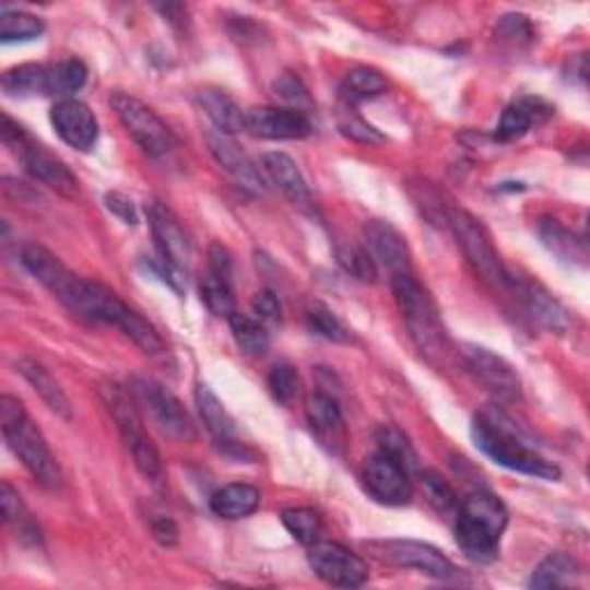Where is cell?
<instances>
[{"label": "cell", "instance_id": "cell-26", "mask_svg": "<svg viewBox=\"0 0 590 590\" xmlns=\"http://www.w3.org/2000/svg\"><path fill=\"white\" fill-rule=\"evenodd\" d=\"M261 505V492L251 484L234 482L226 484L210 498V510L222 519H245L255 515Z\"/></svg>", "mask_w": 590, "mask_h": 590}, {"label": "cell", "instance_id": "cell-33", "mask_svg": "<svg viewBox=\"0 0 590 590\" xmlns=\"http://www.w3.org/2000/svg\"><path fill=\"white\" fill-rule=\"evenodd\" d=\"M337 128H340V132L355 141V143H361V145H381L386 143V137L378 132L371 122H367L361 114L355 111V104H349L342 99L340 104V109H337Z\"/></svg>", "mask_w": 590, "mask_h": 590}, {"label": "cell", "instance_id": "cell-21", "mask_svg": "<svg viewBox=\"0 0 590 590\" xmlns=\"http://www.w3.org/2000/svg\"><path fill=\"white\" fill-rule=\"evenodd\" d=\"M208 145H210V153H213V157L226 168L228 176L234 178L243 189H247V192H251V194L266 192V182L259 174V168L234 143V139L215 132V134L208 137Z\"/></svg>", "mask_w": 590, "mask_h": 590}, {"label": "cell", "instance_id": "cell-45", "mask_svg": "<svg viewBox=\"0 0 590 590\" xmlns=\"http://www.w3.org/2000/svg\"><path fill=\"white\" fill-rule=\"evenodd\" d=\"M255 314L259 316V321L263 323H280L282 321V303L272 291H261L251 300Z\"/></svg>", "mask_w": 590, "mask_h": 590}, {"label": "cell", "instance_id": "cell-48", "mask_svg": "<svg viewBox=\"0 0 590 590\" xmlns=\"http://www.w3.org/2000/svg\"><path fill=\"white\" fill-rule=\"evenodd\" d=\"M151 531L155 535V540L164 546H174L178 544L180 540V531H178V526L174 519H168V517H160L151 523Z\"/></svg>", "mask_w": 590, "mask_h": 590}, {"label": "cell", "instance_id": "cell-32", "mask_svg": "<svg viewBox=\"0 0 590 590\" xmlns=\"http://www.w3.org/2000/svg\"><path fill=\"white\" fill-rule=\"evenodd\" d=\"M388 91L386 76L374 68H355L346 74L342 86V99L349 104H357L369 97H378Z\"/></svg>", "mask_w": 590, "mask_h": 590}, {"label": "cell", "instance_id": "cell-42", "mask_svg": "<svg viewBox=\"0 0 590 590\" xmlns=\"http://www.w3.org/2000/svg\"><path fill=\"white\" fill-rule=\"evenodd\" d=\"M376 442L384 452H388V455H392L397 459H402L406 467H413V463H415V452L411 448V442L399 429L388 427V425L381 427L376 432Z\"/></svg>", "mask_w": 590, "mask_h": 590}, {"label": "cell", "instance_id": "cell-24", "mask_svg": "<svg viewBox=\"0 0 590 590\" xmlns=\"http://www.w3.org/2000/svg\"><path fill=\"white\" fill-rule=\"evenodd\" d=\"M16 369L31 384V388L42 397V402H45L58 417L72 420L70 399L45 365H39L37 361H33V357H21V361L16 363Z\"/></svg>", "mask_w": 590, "mask_h": 590}, {"label": "cell", "instance_id": "cell-16", "mask_svg": "<svg viewBox=\"0 0 590 590\" xmlns=\"http://www.w3.org/2000/svg\"><path fill=\"white\" fill-rule=\"evenodd\" d=\"M307 423L311 434L334 457H344L346 452V420L340 404L326 392H314L307 399Z\"/></svg>", "mask_w": 590, "mask_h": 590}, {"label": "cell", "instance_id": "cell-28", "mask_svg": "<svg viewBox=\"0 0 590 590\" xmlns=\"http://www.w3.org/2000/svg\"><path fill=\"white\" fill-rule=\"evenodd\" d=\"M540 238H542V245L560 261L586 266V259H588L586 243L581 238H577L573 231H567L560 222L544 220L540 224Z\"/></svg>", "mask_w": 590, "mask_h": 590}, {"label": "cell", "instance_id": "cell-31", "mask_svg": "<svg viewBox=\"0 0 590 590\" xmlns=\"http://www.w3.org/2000/svg\"><path fill=\"white\" fill-rule=\"evenodd\" d=\"M228 328L231 332H234V340L236 344L247 353V355H255V357H261L268 353L270 349V334L266 330V326L257 319H251V316L247 314H231L228 316Z\"/></svg>", "mask_w": 590, "mask_h": 590}, {"label": "cell", "instance_id": "cell-23", "mask_svg": "<svg viewBox=\"0 0 590 590\" xmlns=\"http://www.w3.org/2000/svg\"><path fill=\"white\" fill-rule=\"evenodd\" d=\"M197 104L220 134L236 137L238 132L245 130L247 111H243L240 104L224 91L203 88L197 93Z\"/></svg>", "mask_w": 590, "mask_h": 590}, {"label": "cell", "instance_id": "cell-25", "mask_svg": "<svg viewBox=\"0 0 590 590\" xmlns=\"http://www.w3.org/2000/svg\"><path fill=\"white\" fill-rule=\"evenodd\" d=\"M546 114H550V109H542L540 99H519L500 114L494 137L500 143H512L529 134L533 125H538Z\"/></svg>", "mask_w": 590, "mask_h": 590}, {"label": "cell", "instance_id": "cell-20", "mask_svg": "<svg viewBox=\"0 0 590 590\" xmlns=\"http://www.w3.org/2000/svg\"><path fill=\"white\" fill-rule=\"evenodd\" d=\"M508 291L517 295L526 314H529L540 328H546L552 332H565L570 328V314H567V309L554 298V295L538 282L510 275Z\"/></svg>", "mask_w": 590, "mask_h": 590}, {"label": "cell", "instance_id": "cell-46", "mask_svg": "<svg viewBox=\"0 0 590 590\" xmlns=\"http://www.w3.org/2000/svg\"><path fill=\"white\" fill-rule=\"evenodd\" d=\"M104 203H107V208L111 210V213L116 217H120L125 224H132V226L139 224L137 205H134V201L130 197H125L120 192H109L107 197H104Z\"/></svg>", "mask_w": 590, "mask_h": 590}, {"label": "cell", "instance_id": "cell-43", "mask_svg": "<svg viewBox=\"0 0 590 590\" xmlns=\"http://www.w3.org/2000/svg\"><path fill=\"white\" fill-rule=\"evenodd\" d=\"M272 88H275V93L288 102V104H295V109L303 107V104H309V95H307V88L305 83L300 81V76H295L293 72H284L280 74V79L272 83Z\"/></svg>", "mask_w": 590, "mask_h": 590}, {"label": "cell", "instance_id": "cell-22", "mask_svg": "<svg viewBox=\"0 0 590 590\" xmlns=\"http://www.w3.org/2000/svg\"><path fill=\"white\" fill-rule=\"evenodd\" d=\"M263 172L270 185H275L293 205L311 208V192L307 187V180L298 164H295L288 155L284 153L263 155Z\"/></svg>", "mask_w": 590, "mask_h": 590}, {"label": "cell", "instance_id": "cell-7", "mask_svg": "<svg viewBox=\"0 0 590 590\" xmlns=\"http://www.w3.org/2000/svg\"><path fill=\"white\" fill-rule=\"evenodd\" d=\"M448 224L463 251V257H467L469 266L475 270V275L496 291H508L510 272L503 266L484 226L473 215H469L467 210L459 208L448 210Z\"/></svg>", "mask_w": 590, "mask_h": 590}, {"label": "cell", "instance_id": "cell-2", "mask_svg": "<svg viewBox=\"0 0 590 590\" xmlns=\"http://www.w3.org/2000/svg\"><path fill=\"white\" fill-rule=\"evenodd\" d=\"M0 427H3L10 450L24 463L35 482L49 492H58L62 487V471L49 442L26 413L24 404L12 394L0 397Z\"/></svg>", "mask_w": 590, "mask_h": 590}, {"label": "cell", "instance_id": "cell-37", "mask_svg": "<svg viewBox=\"0 0 590 590\" xmlns=\"http://www.w3.org/2000/svg\"><path fill=\"white\" fill-rule=\"evenodd\" d=\"M86 79H88V70L81 60H62L58 62V66L49 68V88H51V95H58V97L70 99V95H74L76 91L86 86Z\"/></svg>", "mask_w": 590, "mask_h": 590}, {"label": "cell", "instance_id": "cell-40", "mask_svg": "<svg viewBox=\"0 0 590 590\" xmlns=\"http://www.w3.org/2000/svg\"><path fill=\"white\" fill-rule=\"evenodd\" d=\"M268 388L280 404H291L295 394H298V390H300V376H298V371H295V367H291L286 363L275 365L270 369Z\"/></svg>", "mask_w": 590, "mask_h": 590}, {"label": "cell", "instance_id": "cell-8", "mask_svg": "<svg viewBox=\"0 0 590 590\" xmlns=\"http://www.w3.org/2000/svg\"><path fill=\"white\" fill-rule=\"evenodd\" d=\"M365 546L371 552L374 558L394 567H404V570H417L442 581L455 579L459 575L457 565L427 542L381 540V542H367Z\"/></svg>", "mask_w": 590, "mask_h": 590}, {"label": "cell", "instance_id": "cell-3", "mask_svg": "<svg viewBox=\"0 0 590 590\" xmlns=\"http://www.w3.org/2000/svg\"><path fill=\"white\" fill-rule=\"evenodd\" d=\"M508 508L489 492H473L459 505L455 538L459 550L475 563L498 558L500 538L508 529Z\"/></svg>", "mask_w": 590, "mask_h": 590}, {"label": "cell", "instance_id": "cell-47", "mask_svg": "<svg viewBox=\"0 0 590 590\" xmlns=\"http://www.w3.org/2000/svg\"><path fill=\"white\" fill-rule=\"evenodd\" d=\"M208 272L226 280H231V272H234V261H231L226 247H222L220 243H213L208 249Z\"/></svg>", "mask_w": 590, "mask_h": 590}, {"label": "cell", "instance_id": "cell-10", "mask_svg": "<svg viewBox=\"0 0 590 590\" xmlns=\"http://www.w3.org/2000/svg\"><path fill=\"white\" fill-rule=\"evenodd\" d=\"M130 390L141 404L148 406V411H151V415L155 417V423L162 427L164 434L182 442L197 440L199 434L194 420L172 390H166L162 384L145 376H134Z\"/></svg>", "mask_w": 590, "mask_h": 590}, {"label": "cell", "instance_id": "cell-14", "mask_svg": "<svg viewBox=\"0 0 590 590\" xmlns=\"http://www.w3.org/2000/svg\"><path fill=\"white\" fill-rule=\"evenodd\" d=\"M463 363L487 386L496 397L500 399H519L521 397V378L515 371V367L505 361V357L496 355L494 351L467 344L461 351Z\"/></svg>", "mask_w": 590, "mask_h": 590}, {"label": "cell", "instance_id": "cell-15", "mask_svg": "<svg viewBox=\"0 0 590 590\" xmlns=\"http://www.w3.org/2000/svg\"><path fill=\"white\" fill-rule=\"evenodd\" d=\"M194 399H197V406H199L203 425H205L208 434L213 436V440L217 442V448L224 455L234 457V459H240V461L255 459V452H251L245 446V442L238 440L236 425H234V420H231V415L226 413V409L222 404V399L213 390H210L205 384L197 386Z\"/></svg>", "mask_w": 590, "mask_h": 590}, {"label": "cell", "instance_id": "cell-19", "mask_svg": "<svg viewBox=\"0 0 590 590\" xmlns=\"http://www.w3.org/2000/svg\"><path fill=\"white\" fill-rule=\"evenodd\" d=\"M245 130L268 141H295L311 134V122L300 109L259 107L247 111Z\"/></svg>", "mask_w": 590, "mask_h": 590}, {"label": "cell", "instance_id": "cell-6", "mask_svg": "<svg viewBox=\"0 0 590 590\" xmlns=\"http://www.w3.org/2000/svg\"><path fill=\"white\" fill-rule=\"evenodd\" d=\"M3 141L37 182L47 185L56 194L66 199L79 197V180L68 168V164L56 157L47 145L35 141L10 116H3Z\"/></svg>", "mask_w": 590, "mask_h": 590}, {"label": "cell", "instance_id": "cell-17", "mask_svg": "<svg viewBox=\"0 0 590 590\" xmlns=\"http://www.w3.org/2000/svg\"><path fill=\"white\" fill-rule=\"evenodd\" d=\"M365 243L376 268L381 266L392 278L411 272V249L406 238L384 220H369L365 224Z\"/></svg>", "mask_w": 590, "mask_h": 590}, {"label": "cell", "instance_id": "cell-13", "mask_svg": "<svg viewBox=\"0 0 590 590\" xmlns=\"http://www.w3.org/2000/svg\"><path fill=\"white\" fill-rule=\"evenodd\" d=\"M148 222H151L155 245L160 249V259L176 270L178 275L192 268L194 261V247L189 236L185 234V228L180 220L172 213V208H166L160 201L148 203Z\"/></svg>", "mask_w": 590, "mask_h": 590}, {"label": "cell", "instance_id": "cell-1", "mask_svg": "<svg viewBox=\"0 0 590 590\" xmlns=\"http://www.w3.org/2000/svg\"><path fill=\"white\" fill-rule=\"evenodd\" d=\"M392 293L420 355L436 369L448 367L452 346L432 293L413 278V272L392 278Z\"/></svg>", "mask_w": 590, "mask_h": 590}, {"label": "cell", "instance_id": "cell-36", "mask_svg": "<svg viewBox=\"0 0 590 590\" xmlns=\"http://www.w3.org/2000/svg\"><path fill=\"white\" fill-rule=\"evenodd\" d=\"M45 33V24L42 19L28 14V12H14L3 10L0 12V42H31Z\"/></svg>", "mask_w": 590, "mask_h": 590}, {"label": "cell", "instance_id": "cell-30", "mask_svg": "<svg viewBox=\"0 0 590 590\" xmlns=\"http://www.w3.org/2000/svg\"><path fill=\"white\" fill-rule=\"evenodd\" d=\"M0 505H3L5 523L10 526V529H14L16 538H21L24 542H31V544H37L42 540L37 523L33 521L24 500H21L19 492L12 487L8 480H3V484H0Z\"/></svg>", "mask_w": 590, "mask_h": 590}, {"label": "cell", "instance_id": "cell-27", "mask_svg": "<svg viewBox=\"0 0 590 590\" xmlns=\"http://www.w3.org/2000/svg\"><path fill=\"white\" fill-rule=\"evenodd\" d=\"M0 88L8 97H35V95H51L49 88V68L26 62V66L10 68L0 76Z\"/></svg>", "mask_w": 590, "mask_h": 590}, {"label": "cell", "instance_id": "cell-12", "mask_svg": "<svg viewBox=\"0 0 590 590\" xmlns=\"http://www.w3.org/2000/svg\"><path fill=\"white\" fill-rule=\"evenodd\" d=\"M309 567L321 581L337 588H361L369 579L367 563L344 544L319 540L309 546Z\"/></svg>", "mask_w": 590, "mask_h": 590}, {"label": "cell", "instance_id": "cell-35", "mask_svg": "<svg viewBox=\"0 0 590 590\" xmlns=\"http://www.w3.org/2000/svg\"><path fill=\"white\" fill-rule=\"evenodd\" d=\"M284 529L305 546L319 542L323 535V519L311 508H288L282 512Z\"/></svg>", "mask_w": 590, "mask_h": 590}, {"label": "cell", "instance_id": "cell-11", "mask_svg": "<svg viewBox=\"0 0 590 590\" xmlns=\"http://www.w3.org/2000/svg\"><path fill=\"white\" fill-rule=\"evenodd\" d=\"M363 484L374 500L390 505V508L406 505L413 496L409 467L402 459H397L384 450H378L365 459Z\"/></svg>", "mask_w": 590, "mask_h": 590}, {"label": "cell", "instance_id": "cell-49", "mask_svg": "<svg viewBox=\"0 0 590 590\" xmlns=\"http://www.w3.org/2000/svg\"><path fill=\"white\" fill-rule=\"evenodd\" d=\"M157 10L168 19V24H174V26L176 24H180V26L185 24L182 19H187V10L182 5H160Z\"/></svg>", "mask_w": 590, "mask_h": 590}, {"label": "cell", "instance_id": "cell-4", "mask_svg": "<svg viewBox=\"0 0 590 590\" xmlns=\"http://www.w3.org/2000/svg\"><path fill=\"white\" fill-rule=\"evenodd\" d=\"M99 397L104 406H107V411L111 413L125 448L130 450L139 473L145 480H151L153 484H162L164 463L155 448V442L151 440V436H148L143 427V417L137 406V397H132V390L128 392L116 384H104L99 388Z\"/></svg>", "mask_w": 590, "mask_h": 590}, {"label": "cell", "instance_id": "cell-29", "mask_svg": "<svg viewBox=\"0 0 590 590\" xmlns=\"http://www.w3.org/2000/svg\"><path fill=\"white\" fill-rule=\"evenodd\" d=\"M581 577L579 563L565 552L546 556L531 577V588H570Z\"/></svg>", "mask_w": 590, "mask_h": 590}, {"label": "cell", "instance_id": "cell-38", "mask_svg": "<svg viewBox=\"0 0 590 590\" xmlns=\"http://www.w3.org/2000/svg\"><path fill=\"white\" fill-rule=\"evenodd\" d=\"M201 300L210 311H213L215 316H224V319H228L231 314L238 311L234 288H231V280L213 275V272H208L201 284Z\"/></svg>", "mask_w": 590, "mask_h": 590}, {"label": "cell", "instance_id": "cell-44", "mask_svg": "<svg viewBox=\"0 0 590 590\" xmlns=\"http://www.w3.org/2000/svg\"><path fill=\"white\" fill-rule=\"evenodd\" d=\"M496 35L500 39H512V42H529L533 37V31H531V24L529 19L521 16V14H508L500 19V24L496 28Z\"/></svg>", "mask_w": 590, "mask_h": 590}, {"label": "cell", "instance_id": "cell-18", "mask_svg": "<svg viewBox=\"0 0 590 590\" xmlns=\"http://www.w3.org/2000/svg\"><path fill=\"white\" fill-rule=\"evenodd\" d=\"M51 125L56 134L74 151L86 153L97 143L99 125L95 114L79 99H60L51 109Z\"/></svg>", "mask_w": 590, "mask_h": 590}, {"label": "cell", "instance_id": "cell-41", "mask_svg": "<svg viewBox=\"0 0 590 590\" xmlns=\"http://www.w3.org/2000/svg\"><path fill=\"white\" fill-rule=\"evenodd\" d=\"M423 487H425V494H427L429 503L434 505L438 512L459 510V498H457L455 489L438 473L425 471L423 473Z\"/></svg>", "mask_w": 590, "mask_h": 590}, {"label": "cell", "instance_id": "cell-9", "mask_svg": "<svg viewBox=\"0 0 590 590\" xmlns=\"http://www.w3.org/2000/svg\"><path fill=\"white\" fill-rule=\"evenodd\" d=\"M111 107L120 118V122L125 125V130H128V134L139 143L145 155L162 157L166 153H172L174 134L148 104L128 93H114Z\"/></svg>", "mask_w": 590, "mask_h": 590}, {"label": "cell", "instance_id": "cell-5", "mask_svg": "<svg viewBox=\"0 0 590 590\" xmlns=\"http://www.w3.org/2000/svg\"><path fill=\"white\" fill-rule=\"evenodd\" d=\"M471 436L475 448L503 469L550 482L560 477V469L556 463L546 461L535 450L526 448L512 429H505L500 423H494V420L477 417L471 427Z\"/></svg>", "mask_w": 590, "mask_h": 590}, {"label": "cell", "instance_id": "cell-34", "mask_svg": "<svg viewBox=\"0 0 590 590\" xmlns=\"http://www.w3.org/2000/svg\"><path fill=\"white\" fill-rule=\"evenodd\" d=\"M305 319H307V326L316 334H321L323 340L334 342V344H349L351 342V330L340 319H337L334 311L330 307H326L323 303H319V300L309 303L305 309Z\"/></svg>", "mask_w": 590, "mask_h": 590}, {"label": "cell", "instance_id": "cell-39", "mask_svg": "<svg viewBox=\"0 0 590 590\" xmlns=\"http://www.w3.org/2000/svg\"><path fill=\"white\" fill-rule=\"evenodd\" d=\"M337 261H340V266L349 272L351 278H355L357 282H374L376 280V263L374 259L369 257V251L357 247V245H340L337 247Z\"/></svg>", "mask_w": 590, "mask_h": 590}]
</instances>
